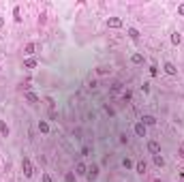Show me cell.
I'll list each match as a JSON object with an SVG mask.
<instances>
[{
	"label": "cell",
	"instance_id": "1",
	"mask_svg": "<svg viewBox=\"0 0 184 182\" xmlns=\"http://www.w3.org/2000/svg\"><path fill=\"white\" fill-rule=\"evenodd\" d=\"M22 169H24L26 178H32L34 169H32V163H30V158H28V157H22Z\"/></svg>",
	"mask_w": 184,
	"mask_h": 182
},
{
	"label": "cell",
	"instance_id": "2",
	"mask_svg": "<svg viewBox=\"0 0 184 182\" xmlns=\"http://www.w3.org/2000/svg\"><path fill=\"white\" fill-rule=\"evenodd\" d=\"M107 26L109 28H122V19L120 17H109L107 19Z\"/></svg>",
	"mask_w": 184,
	"mask_h": 182
},
{
	"label": "cell",
	"instance_id": "3",
	"mask_svg": "<svg viewBox=\"0 0 184 182\" xmlns=\"http://www.w3.org/2000/svg\"><path fill=\"white\" fill-rule=\"evenodd\" d=\"M141 122H144L146 126H154V124H156V118L150 116V114H146V116H141Z\"/></svg>",
	"mask_w": 184,
	"mask_h": 182
},
{
	"label": "cell",
	"instance_id": "4",
	"mask_svg": "<svg viewBox=\"0 0 184 182\" xmlns=\"http://www.w3.org/2000/svg\"><path fill=\"white\" fill-rule=\"evenodd\" d=\"M163 69H165L167 75H178V69H176V64H171V62H165V67H163Z\"/></svg>",
	"mask_w": 184,
	"mask_h": 182
},
{
	"label": "cell",
	"instance_id": "5",
	"mask_svg": "<svg viewBox=\"0 0 184 182\" xmlns=\"http://www.w3.org/2000/svg\"><path fill=\"white\" fill-rule=\"evenodd\" d=\"M135 133L139 135V137H146V124H144V122H137L135 124Z\"/></svg>",
	"mask_w": 184,
	"mask_h": 182
},
{
	"label": "cell",
	"instance_id": "6",
	"mask_svg": "<svg viewBox=\"0 0 184 182\" xmlns=\"http://www.w3.org/2000/svg\"><path fill=\"white\" fill-rule=\"evenodd\" d=\"M148 150H150L152 154H159V152H160V146L156 144V142H150V144H148Z\"/></svg>",
	"mask_w": 184,
	"mask_h": 182
},
{
	"label": "cell",
	"instance_id": "7",
	"mask_svg": "<svg viewBox=\"0 0 184 182\" xmlns=\"http://www.w3.org/2000/svg\"><path fill=\"white\" fill-rule=\"evenodd\" d=\"M97 176H98V167H97V165H92V167L88 169V178H90V180H94Z\"/></svg>",
	"mask_w": 184,
	"mask_h": 182
},
{
	"label": "cell",
	"instance_id": "8",
	"mask_svg": "<svg viewBox=\"0 0 184 182\" xmlns=\"http://www.w3.org/2000/svg\"><path fill=\"white\" fill-rule=\"evenodd\" d=\"M26 99H28V101H30V103H39V97L37 94H32V92H30V90H26V94H24Z\"/></svg>",
	"mask_w": 184,
	"mask_h": 182
},
{
	"label": "cell",
	"instance_id": "9",
	"mask_svg": "<svg viewBox=\"0 0 184 182\" xmlns=\"http://www.w3.org/2000/svg\"><path fill=\"white\" fill-rule=\"evenodd\" d=\"M13 19H15L17 24L22 22V11H19V7H15V9H13Z\"/></svg>",
	"mask_w": 184,
	"mask_h": 182
},
{
	"label": "cell",
	"instance_id": "10",
	"mask_svg": "<svg viewBox=\"0 0 184 182\" xmlns=\"http://www.w3.org/2000/svg\"><path fill=\"white\" fill-rule=\"evenodd\" d=\"M39 131H41V133H49V124L45 120H41L39 122Z\"/></svg>",
	"mask_w": 184,
	"mask_h": 182
},
{
	"label": "cell",
	"instance_id": "11",
	"mask_svg": "<svg viewBox=\"0 0 184 182\" xmlns=\"http://www.w3.org/2000/svg\"><path fill=\"white\" fill-rule=\"evenodd\" d=\"M34 67H37V60H34V58H28V60L24 62V69H34Z\"/></svg>",
	"mask_w": 184,
	"mask_h": 182
},
{
	"label": "cell",
	"instance_id": "12",
	"mask_svg": "<svg viewBox=\"0 0 184 182\" xmlns=\"http://www.w3.org/2000/svg\"><path fill=\"white\" fill-rule=\"evenodd\" d=\"M180 41H182V35H180V32H173L171 35V43L173 45H180Z\"/></svg>",
	"mask_w": 184,
	"mask_h": 182
},
{
	"label": "cell",
	"instance_id": "13",
	"mask_svg": "<svg viewBox=\"0 0 184 182\" xmlns=\"http://www.w3.org/2000/svg\"><path fill=\"white\" fill-rule=\"evenodd\" d=\"M154 165H156V167H163V165H165V158L160 157V154H154Z\"/></svg>",
	"mask_w": 184,
	"mask_h": 182
},
{
	"label": "cell",
	"instance_id": "14",
	"mask_svg": "<svg viewBox=\"0 0 184 182\" xmlns=\"http://www.w3.org/2000/svg\"><path fill=\"white\" fill-rule=\"evenodd\" d=\"M75 174H77V176H84V174H86V165H84V163H77V167H75Z\"/></svg>",
	"mask_w": 184,
	"mask_h": 182
},
{
	"label": "cell",
	"instance_id": "15",
	"mask_svg": "<svg viewBox=\"0 0 184 182\" xmlns=\"http://www.w3.org/2000/svg\"><path fill=\"white\" fill-rule=\"evenodd\" d=\"M34 49H37V45H34V43H28V45H26V54H28V56H32V54H34Z\"/></svg>",
	"mask_w": 184,
	"mask_h": 182
},
{
	"label": "cell",
	"instance_id": "16",
	"mask_svg": "<svg viewBox=\"0 0 184 182\" xmlns=\"http://www.w3.org/2000/svg\"><path fill=\"white\" fill-rule=\"evenodd\" d=\"M131 62H133V64H141V62H144V56H141V54H135V56L131 58Z\"/></svg>",
	"mask_w": 184,
	"mask_h": 182
},
{
	"label": "cell",
	"instance_id": "17",
	"mask_svg": "<svg viewBox=\"0 0 184 182\" xmlns=\"http://www.w3.org/2000/svg\"><path fill=\"white\" fill-rule=\"evenodd\" d=\"M0 133L4 135V137L9 135V126H7V124H4V122H2V120H0Z\"/></svg>",
	"mask_w": 184,
	"mask_h": 182
},
{
	"label": "cell",
	"instance_id": "18",
	"mask_svg": "<svg viewBox=\"0 0 184 182\" xmlns=\"http://www.w3.org/2000/svg\"><path fill=\"white\" fill-rule=\"evenodd\" d=\"M137 171H139V174H146V163H144V161L137 163Z\"/></svg>",
	"mask_w": 184,
	"mask_h": 182
},
{
	"label": "cell",
	"instance_id": "19",
	"mask_svg": "<svg viewBox=\"0 0 184 182\" xmlns=\"http://www.w3.org/2000/svg\"><path fill=\"white\" fill-rule=\"evenodd\" d=\"M129 35H131V39H137L139 36V30L137 28H129Z\"/></svg>",
	"mask_w": 184,
	"mask_h": 182
},
{
	"label": "cell",
	"instance_id": "20",
	"mask_svg": "<svg viewBox=\"0 0 184 182\" xmlns=\"http://www.w3.org/2000/svg\"><path fill=\"white\" fill-rule=\"evenodd\" d=\"M122 165L126 167V169H129V167H133V161H131V158H124V161H122Z\"/></svg>",
	"mask_w": 184,
	"mask_h": 182
},
{
	"label": "cell",
	"instance_id": "21",
	"mask_svg": "<svg viewBox=\"0 0 184 182\" xmlns=\"http://www.w3.org/2000/svg\"><path fill=\"white\" fill-rule=\"evenodd\" d=\"M73 180H75L73 174H66V176H64V182H73Z\"/></svg>",
	"mask_w": 184,
	"mask_h": 182
},
{
	"label": "cell",
	"instance_id": "22",
	"mask_svg": "<svg viewBox=\"0 0 184 182\" xmlns=\"http://www.w3.org/2000/svg\"><path fill=\"white\" fill-rule=\"evenodd\" d=\"M41 182H51V178H49V174H43V178H41Z\"/></svg>",
	"mask_w": 184,
	"mask_h": 182
},
{
	"label": "cell",
	"instance_id": "23",
	"mask_svg": "<svg viewBox=\"0 0 184 182\" xmlns=\"http://www.w3.org/2000/svg\"><path fill=\"white\" fill-rule=\"evenodd\" d=\"M178 13H180V17H184V2L180 4V7H178Z\"/></svg>",
	"mask_w": 184,
	"mask_h": 182
},
{
	"label": "cell",
	"instance_id": "24",
	"mask_svg": "<svg viewBox=\"0 0 184 182\" xmlns=\"http://www.w3.org/2000/svg\"><path fill=\"white\" fill-rule=\"evenodd\" d=\"M150 73H152V75H156V73H159V69H156V64H152V67H150Z\"/></svg>",
	"mask_w": 184,
	"mask_h": 182
},
{
	"label": "cell",
	"instance_id": "25",
	"mask_svg": "<svg viewBox=\"0 0 184 182\" xmlns=\"http://www.w3.org/2000/svg\"><path fill=\"white\" fill-rule=\"evenodd\" d=\"M2 26H4V17H0V30H2Z\"/></svg>",
	"mask_w": 184,
	"mask_h": 182
},
{
	"label": "cell",
	"instance_id": "26",
	"mask_svg": "<svg viewBox=\"0 0 184 182\" xmlns=\"http://www.w3.org/2000/svg\"><path fill=\"white\" fill-rule=\"evenodd\" d=\"M178 171H180V178L184 180V169H178Z\"/></svg>",
	"mask_w": 184,
	"mask_h": 182
},
{
	"label": "cell",
	"instance_id": "27",
	"mask_svg": "<svg viewBox=\"0 0 184 182\" xmlns=\"http://www.w3.org/2000/svg\"><path fill=\"white\" fill-rule=\"evenodd\" d=\"M180 157H182V158H184V148H180Z\"/></svg>",
	"mask_w": 184,
	"mask_h": 182
}]
</instances>
